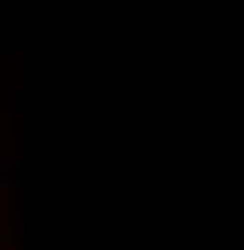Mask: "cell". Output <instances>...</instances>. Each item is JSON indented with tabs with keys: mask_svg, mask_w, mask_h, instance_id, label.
I'll use <instances>...</instances> for the list:
<instances>
[{
	"mask_svg": "<svg viewBox=\"0 0 244 250\" xmlns=\"http://www.w3.org/2000/svg\"><path fill=\"white\" fill-rule=\"evenodd\" d=\"M171 19H195V0H180V3H171Z\"/></svg>",
	"mask_w": 244,
	"mask_h": 250,
	"instance_id": "obj_2",
	"label": "cell"
},
{
	"mask_svg": "<svg viewBox=\"0 0 244 250\" xmlns=\"http://www.w3.org/2000/svg\"><path fill=\"white\" fill-rule=\"evenodd\" d=\"M159 64L171 67V40H159Z\"/></svg>",
	"mask_w": 244,
	"mask_h": 250,
	"instance_id": "obj_3",
	"label": "cell"
},
{
	"mask_svg": "<svg viewBox=\"0 0 244 250\" xmlns=\"http://www.w3.org/2000/svg\"><path fill=\"white\" fill-rule=\"evenodd\" d=\"M146 73H150V85H153V89H168V85H171V67L153 64Z\"/></svg>",
	"mask_w": 244,
	"mask_h": 250,
	"instance_id": "obj_1",
	"label": "cell"
}]
</instances>
